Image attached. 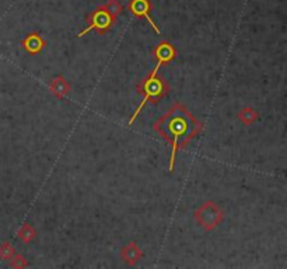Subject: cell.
Instances as JSON below:
<instances>
[{
    "mask_svg": "<svg viewBox=\"0 0 287 269\" xmlns=\"http://www.w3.org/2000/svg\"><path fill=\"white\" fill-rule=\"evenodd\" d=\"M21 45H23V48L27 53L38 55L41 50L46 46V42L40 33H31L21 41Z\"/></svg>",
    "mask_w": 287,
    "mask_h": 269,
    "instance_id": "obj_7",
    "label": "cell"
},
{
    "mask_svg": "<svg viewBox=\"0 0 287 269\" xmlns=\"http://www.w3.org/2000/svg\"><path fill=\"white\" fill-rule=\"evenodd\" d=\"M16 252H14V248L10 243H3V244H0V258L2 259H10V258L14 255Z\"/></svg>",
    "mask_w": 287,
    "mask_h": 269,
    "instance_id": "obj_13",
    "label": "cell"
},
{
    "mask_svg": "<svg viewBox=\"0 0 287 269\" xmlns=\"http://www.w3.org/2000/svg\"><path fill=\"white\" fill-rule=\"evenodd\" d=\"M153 129L157 132L161 138L168 142L173 147L171 160H169L168 171L174 170V163L177 151L184 149L193 138L202 130V123L192 115L181 102H175L167 114H164L156 123Z\"/></svg>",
    "mask_w": 287,
    "mask_h": 269,
    "instance_id": "obj_1",
    "label": "cell"
},
{
    "mask_svg": "<svg viewBox=\"0 0 287 269\" xmlns=\"http://www.w3.org/2000/svg\"><path fill=\"white\" fill-rule=\"evenodd\" d=\"M177 58V49L174 45H171L167 41L160 42V44L153 49V59L156 61V67L154 70H157L164 65H168Z\"/></svg>",
    "mask_w": 287,
    "mask_h": 269,
    "instance_id": "obj_5",
    "label": "cell"
},
{
    "mask_svg": "<svg viewBox=\"0 0 287 269\" xmlns=\"http://www.w3.org/2000/svg\"><path fill=\"white\" fill-rule=\"evenodd\" d=\"M48 87H49V91L56 97L58 100H63V98L70 93V84H69L68 80L63 77V76H61V74L52 78Z\"/></svg>",
    "mask_w": 287,
    "mask_h": 269,
    "instance_id": "obj_9",
    "label": "cell"
},
{
    "mask_svg": "<svg viewBox=\"0 0 287 269\" xmlns=\"http://www.w3.org/2000/svg\"><path fill=\"white\" fill-rule=\"evenodd\" d=\"M157 73V70L153 69L152 72L149 73L145 78H141L140 82H139V84H137V91H139V94L143 95V100H141L140 105L137 106V110H136L135 114H133V117L129 119V125H132V123L135 122V119L139 117V114H140L141 108L146 105L149 101L158 102L161 98H164L165 95L168 94V83H167L163 77H160Z\"/></svg>",
    "mask_w": 287,
    "mask_h": 269,
    "instance_id": "obj_2",
    "label": "cell"
},
{
    "mask_svg": "<svg viewBox=\"0 0 287 269\" xmlns=\"http://www.w3.org/2000/svg\"><path fill=\"white\" fill-rule=\"evenodd\" d=\"M85 20H87V24H89V25H87L83 31H80L79 35H77L79 38H81L83 35L89 34L90 31H97L100 35H104V34H107L108 31L113 27V24H115V17L111 16L102 6H98L96 10L91 11Z\"/></svg>",
    "mask_w": 287,
    "mask_h": 269,
    "instance_id": "obj_3",
    "label": "cell"
},
{
    "mask_svg": "<svg viewBox=\"0 0 287 269\" xmlns=\"http://www.w3.org/2000/svg\"><path fill=\"white\" fill-rule=\"evenodd\" d=\"M9 261H10V265H12L13 268H25L28 265V261L23 255H20V254H14Z\"/></svg>",
    "mask_w": 287,
    "mask_h": 269,
    "instance_id": "obj_14",
    "label": "cell"
},
{
    "mask_svg": "<svg viewBox=\"0 0 287 269\" xmlns=\"http://www.w3.org/2000/svg\"><path fill=\"white\" fill-rule=\"evenodd\" d=\"M258 118V111L251 108V106H245V108H242L241 111L238 112V119H240L244 125H252Z\"/></svg>",
    "mask_w": 287,
    "mask_h": 269,
    "instance_id": "obj_10",
    "label": "cell"
},
{
    "mask_svg": "<svg viewBox=\"0 0 287 269\" xmlns=\"http://www.w3.org/2000/svg\"><path fill=\"white\" fill-rule=\"evenodd\" d=\"M35 237H37V230L31 224L25 223L21 229L18 230V238L25 244H30L31 241H34Z\"/></svg>",
    "mask_w": 287,
    "mask_h": 269,
    "instance_id": "obj_11",
    "label": "cell"
},
{
    "mask_svg": "<svg viewBox=\"0 0 287 269\" xmlns=\"http://www.w3.org/2000/svg\"><path fill=\"white\" fill-rule=\"evenodd\" d=\"M195 219H196V222L203 230L212 231V230L216 229L223 222L224 212L214 202L209 201L205 202L202 206L195 212Z\"/></svg>",
    "mask_w": 287,
    "mask_h": 269,
    "instance_id": "obj_4",
    "label": "cell"
},
{
    "mask_svg": "<svg viewBox=\"0 0 287 269\" xmlns=\"http://www.w3.org/2000/svg\"><path fill=\"white\" fill-rule=\"evenodd\" d=\"M143 257V252L135 241H130L121 250V258L126 265H136Z\"/></svg>",
    "mask_w": 287,
    "mask_h": 269,
    "instance_id": "obj_8",
    "label": "cell"
},
{
    "mask_svg": "<svg viewBox=\"0 0 287 269\" xmlns=\"http://www.w3.org/2000/svg\"><path fill=\"white\" fill-rule=\"evenodd\" d=\"M102 7H104V9H105V10L111 14V16L115 17V18L124 13V6L121 5L118 0H108L107 3L102 6Z\"/></svg>",
    "mask_w": 287,
    "mask_h": 269,
    "instance_id": "obj_12",
    "label": "cell"
},
{
    "mask_svg": "<svg viewBox=\"0 0 287 269\" xmlns=\"http://www.w3.org/2000/svg\"><path fill=\"white\" fill-rule=\"evenodd\" d=\"M128 10L135 17H143L146 18L147 22L153 27V30L157 34H160V28L156 25V22L153 21L150 17V10H152V3L150 0H130L128 3Z\"/></svg>",
    "mask_w": 287,
    "mask_h": 269,
    "instance_id": "obj_6",
    "label": "cell"
}]
</instances>
